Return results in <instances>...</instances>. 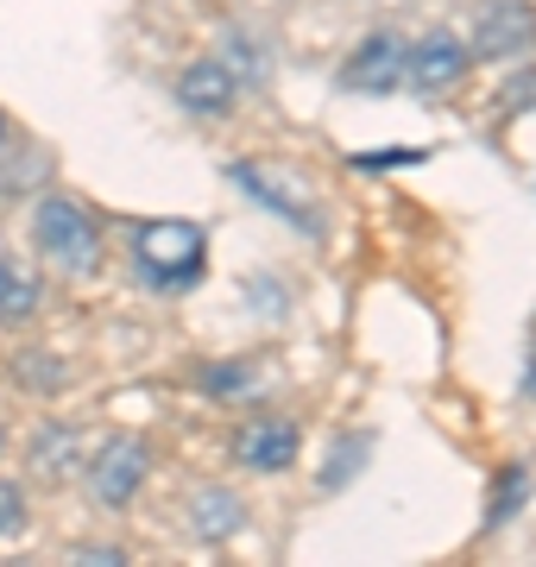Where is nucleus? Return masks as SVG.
Segmentation results:
<instances>
[{
	"label": "nucleus",
	"mask_w": 536,
	"mask_h": 567,
	"mask_svg": "<svg viewBox=\"0 0 536 567\" xmlns=\"http://www.w3.org/2000/svg\"><path fill=\"white\" fill-rule=\"evenodd\" d=\"M32 246H39V259L51 271H63V278H95L107 259L95 208L76 203V196H63V189H44L39 203H32Z\"/></svg>",
	"instance_id": "f257e3e1"
},
{
	"label": "nucleus",
	"mask_w": 536,
	"mask_h": 567,
	"mask_svg": "<svg viewBox=\"0 0 536 567\" xmlns=\"http://www.w3.org/2000/svg\"><path fill=\"white\" fill-rule=\"evenodd\" d=\"M133 271L152 290H189L208 271V240L189 221H145L133 227Z\"/></svg>",
	"instance_id": "f03ea898"
},
{
	"label": "nucleus",
	"mask_w": 536,
	"mask_h": 567,
	"mask_svg": "<svg viewBox=\"0 0 536 567\" xmlns=\"http://www.w3.org/2000/svg\"><path fill=\"white\" fill-rule=\"evenodd\" d=\"M152 480V442L133 429H114L95 442V454H83V486L102 511H126Z\"/></svg>",
	"instance_id": "7ed1b4c3"
},
{
	"label": "nucleus",
	"mask_w": 536,
	"mask_h": 567,
	"mask_svg": "<svg viewBox=\"0 0 536 567\" xmlns=\"http://www.w3.org/2000/svg\"><path fill=\"white\" fill-rule=\"evenodd\" d=\"M467 51H474V63H524L536 51V7L530 0H480Z\"/></svg>",
	"instance_id": "20e7f679"
},
{
	"label": "nucleus",
	"mask_w": 536,
	"mask_h": 567,
	"mask_svg": "<svg viewBox=\"0 0 536 567\" xmlns=\"http://www.w3.org/2000/svg\"><path fill=\"white\" fill-rule=\"evenodd\" d=\"M467 70H474V51H467V39L449 32V25L411 39V51H404V82H411L416 95H454V89L467 82Z\"/></svg>",
	"instance_id": "39448f33"
},
{
	"label": "nucleus",
	"mask_w": 536,
	"mask_h": 567,
	"mask_svg": "<svg viewBox=\"0 0 536 567\" xmlns=\"http://www.w3.org/2000/svg\"><path fill=\"white\" fill-rule=\"evenodd\" d=\"M227 177L240 183L252 203H266L278 221H297L303 234H322V221H316V196L297 183V171H285V164H271V158H247V164H234Z\"/></svg>",
	"instance_id": "423d86ee"
},
{
	"label": "nucleus",
	"mask_w": 536,
	"mask_h": 567,
	"mask_svg": "<svg viewBox=\"0 0 536 567\" xmlns=\"http://www.w3.org/2000/svg\"><path fill=\"white\" fill-rule=\"evenodd\" d=\"M297 454H303V429L290 416H247L234 429V461L247 473H285L297 466Z\"/></svg>",
	"instance_id": "0eeeda50"
},
{
	"label": "nucleus",
	"mask_w": 536,
	"mask_h": 567,
	"mask_svg": "<svg viewBox=\"0 0 536 567\" xmlns=\"http://www.w3.org/2000/svg\"><path fill=\"white\" fill-rule=\"evenodd\" d=\"M404 51H411V39H398V32H367V39L353 44V58L341 63V89L392 95L398 82H404Z\"/></svg>",
	"instance_id": "6e6552de"
},
{
	"label": "nucleus",
	"mask_w": 536,
	"mask_h": 567,
	"mask_svg": "<svg viewBox=\"0 0 536 567\" xmlns=\"http://www.w3.org/2000/svg\"><path fill=\"white\" fill-rule=\"evenodd\" d=\"M177 107H184L189 121H227L234 114V102H240V82L227 76V63L221 58H196L177 70Z\"/></svg>",
	"instance_id": "1a4fd4ad"
},
{
	"label": "nucleus",
	"mask_w": 536,
	"mask_h": 567,
	"mask_svg": "<svg viewBox=\"0 0 536 567\" xmlns=\"http://www.w3.org/2000/svg\"><path fill=\"white\" fill-rule=\"evenodd\" d=\"M76 466H83V429L39 423L32 435H25V473H32V480H44V486H63Z\"/></svg>",
	"instance_id": "9d476101"
},
{
	"label": "nucleus",
	"mask_w": 536,
	"mask_h": 567,
	"mask_svg": "<svg viewBox=\"0 0 536 567\" xmlns=\"http://www.w3.org/2000/svg\"><path fill=\"white\" fill-rule=\"evenodd\" d=\"M247 529V498L234 486H196L189 492V536L196 543H234Z\"/></svg>",
	"instance_id": "9b49d317"
},
{
	"label": "nucleus",
	"mask_w": 536,
	"mask_h": 567,
	"mask_svg": "<svg viewBox=\"0 0 536 567\" xmlns=\"http://www.w3.org/2000/svg\"><path fill=\"white\" fill-rule=\"evenodd\" d=\"M44 309V284L20 259H0V328H20Z\"/></svg>",
	"instance_id": "f8f14e48"
},
{
	"label": "nucleus",
	"mask_w": 536,
	"mask_h": 567,
	"mask_svg": "<svg viewBox=\"0 0 536 567\" xmlns=\"http://www.w3.org/2000/svg\"><path fill=\"white\" fill-rule=\"evenodd\" d=\"M13 385H20L25 398H63V391H70V365H63V353L25 347V353H13Z\"/></svg>",
	"instance_id": "ddd939ff"
},
{
	"label": "nucleus",
	"mask_w": 536,
	"mask_h": 567,
	"mask_svg": "<svg viewBox=\"0 0 536 567\" xmlns=\"http://www.w3.org/2000/svg\"><path fill=\"white\" fill-rule=\"evenodd\" d=\"M215 58L227 63V76L234 82H247V89H266L271 82V58H266V44L252 39V32H240V25H227L221 32V51Z\"/></svg>",
	"instance_id": "4468645a"
},
{
	"label": "nucleus",
	"mask_w": 536,
	"mask_h": 567,
	"mask_svg": "<svg viewBox=\"0 0 536 567\" xmlns=\"http://www.w3.org/2000/svg\"><path fill=\"white\" fill-rule=\"evenodd\" d=\"M524 492H530V473H524V461H512V466H505V480L493 486V511H486V529L512 524L517 505H524Z\"/></svg>",
	"instance_id": "2eb2a0df"
},
{
	"label": "nucleus",
	"mask_w": 536,
	"mask_h": 567,
	"mask_svg": "<svg viewBox=\"0 0 536 567\" xmlns=\"http://www.w3.org/2000/svg\"><path fill=\"white\" fill-rule=\"evenodd\" d=\"M203 385L215 391V398H252L259 391V365L252 360H227V365H208Z\"/></svg>",
	"instance_id": "dca6fc26"
},
{
	"label": "nucleus",
	"mask_w": 536,
	"mask_h": 567,
	"mask_svg": "<svg viewBox=\"0 0 536 567\" xmlns=\"http://www.w3.org/2000/svg\"><path fill=\"white\" fill-rule=\"evenodd\" d=\"M25 529H32V498L20 480H0V543H20Z\"/></svg>",
	"instance_id": "f3484780"
},
{
	"label": "nucleus",
	"mask_w": 536,
	"mask_h": 567,
	"mask_svg": "<svg viewBox=\"0 0 536 567\" xmlns=\"http://www.w3.org/2000/svg\"><path fill=\"white\" fill-rule=\"evenodd\" d=\"M372 447V435H353V442H334V466L322 473V492H341V480L360 473V454Z\"/></svg>",
	"instance_id": "a211bd4d"
},
{
	"label": "nucleus",
	"mask_w": 536,
	"mask_h": 567,
	"mask_svg": "<svg viewBox=\"0 0 536 567\" xmlns=\"http://www.w3.org/2000/svg\"><path fill=\"white\" fill-rule=\"evenodd\" d=\"M530 102H536V70H524V76H512V82H505V95H498V107H505V114H530Z\"/></svg>",
	"instance_id": "6ab92c4d"
},
{
	"label": "nucleus",
	"mask_w": 536,
	"mask_h": 567,
	"mask_svg": "<svg viewBox=\"0 0 536 567\" xmlns=\"http://www.w3.org/2000/svg\"><path fill=\"white\" fill-rule=\"evenodd\" d=\"M70 561H83V567H121L126 561V548H70Z\"/></svg>",
	"instance_id": "aec40b11"
},
{
	"label": "nucleus",
	"mask_w": 536,
	"mask_h": 567,
	"mask_svg": "<svg viewBox=\"0 0 536 567\" xmlns=\"http://www.w3.org/2000/svg\"><path fill=\"white\" fill-rule=\"evenodd\" d=\"M524 398L536 404V347H530V360H524Z\"/></svg>",
	"instance_id": "412c9836"
},
{
	"label": "nucleus",
	"mask_w": 536,
	"mask_h": 567,
	"mask_svg": "<svg viewBox=\"0 0 536 567\" xmlns=\"http://www.w3.org/2000/svg\"><path fill=\"white\" fill-rule=\"evenodd\" d=\"M7 133H13V126H7V107H0V152H7Z\"/></svg>",
	"instance_id": "4be33fe9"
},
{
	"label": "nucleus",
	"mask_w": 536,
	"mask_h": 567,
	"mask_svg": "<svg viewBox=\"0 0 536 567\" xmlns=\"http://www.w3.org/2000/svg\"><path fill=\"white\" fill-rule=\"evenodd\" d=\"M0 454H7V429H0Z\"/></svg>",
	"instance_id": "5701e85b"
}]
</instances>
